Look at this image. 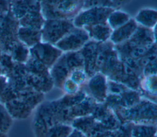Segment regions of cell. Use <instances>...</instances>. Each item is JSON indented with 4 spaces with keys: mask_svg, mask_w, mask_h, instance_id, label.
Listing matches in <instances>:
<instances>
[{
    "mask_svg": "<svg viewBox=\"0 0 157 137\" xmlns=\"http://www.w3.org/2000/svg\"><path fill=\"white\" fill-rule=\"evenodd\" d=\"M42 15L46 20H69L83 7V1H43Z\"/></svg>",
    "mask_w": 157,
    "mask_h": 137,
    "instance_id": "cell-2",
    "label": "cell"
},
{
    "mask_svg": "<svg viewBox=\"0 0 157 137\" xmlns=\"http://www.w3.org/2000/svg\"><path fill=\"white\" fill-rule=\"evenodd\" d=\"M31 53L33 59L48 67L55 64L61 56L62 51L53 45L39 42L33 46Z\"/></svg>",
    "mask_w": 157,
    "mask_h": 137,
    "instance_id": "cell-6",
    "label": "cell"
},
{
    "mask_svg": "<svg viewBox=\"0 0 157 137\" xmlns=\"http://www.w3.org/2000/svg\"><path fill=\"white\" fill-rule=\"evenodd\" d=\"M90 137H114L113 131L102 130L95 133Z\"/></svg>",
    "mask_w": 157,
    "mask_h": 137,
    "instance_id": "cell-22",
    "label": "cell"
},
{
    "mask_svg": "<svg viewBox=\"0 0 157 137\" xmlns=\"http://www.w3.org/2000/svg\"><path fill=\"white\" fill-rule=\"evenodd\" d=\"M19 35L26 45L33 46L39 43L41 39V31L28 28L20 29Z\"/></svg>",
    "mask_w": 157,
    "mask_h": 137,
    "instance_id": "cell-14",
    "label": "cell"
},
{
    "mask_svg": "<svg viewBox=\"0 0 157 137\" xmlns=\"http://www.w3.org/2000/svg\"><path fill=\"white\" fill-rule=\"evenodd\" d=\"M89 39L88 34L84 29L74 28L59 40L55 46L61 51H75L82 48Z\"/></svg>",
    "mask_w": 157,
    "mask_h": 137,
    "instance_id": "cell-5",
    "label": "cell"
},
{
    "mask_svg": "<svg viewBox=\"0 0 157 137\" xmlns=\"http://www.w3.org/2000/svg\"><path fill=\"white\" fill-rule=\"evenodd\" d=\"M96 122V121L91 115H90L74 118L72 121L71 125L72 128L82 132L86 136H87L93 129Z\"/></svg>",
    "mask_w": 157,
    "mask_h": 137,
    "instance_id": "cell-12",
    "label": "cell"
},
{
    "mask_svg": "<svg viewBox=\"0 0 157 137\" xmlns=\"http://www.w3.org/2000/svg\"><path fill=\"white\" fill-rule=\"evenodd\" d=\"M130 20L129 16L121 11L113 10L109 16L107 23L112 30H115L126 23Z\"/></svg>",
    "mask_w": 157,
    "mask_h": 137,
    "instance_id": "cell-15",
    "label": "cell"
},
{
    "mask_svg": "<svg viewBox=\"0 0 157 137\" xmlns=\"http://www.w3.org/2000/svg\"><path fill=\"white\" fill-rule=\"evenodd\" d=\"M155 137H156V136H155Z\"/></svg>",
    "mask_w": 157,
    "mask_h": 137,
    "instance_id": "cell-25",
    "label": "cell"
},
{
    "mask_svg": "<svg viewBox=\"0 0 157 137\" xmlns=\"http://www.w3.org/2000/svg\"><path fill=\"white\" fill-rule=\"evenodd\" d=\"M97 102L91 97H86L80 103L74 106L70 109L72 117H80L87 116L91 114Z\"/></svg>",
    "mask_w": 157,
    "mask_h": 137,
    "instance_id": "cell-11",
    "label": "cell"
},
{
    "mask_svg": "<svg viewBox=\"0 0 157 137\" xmlns=\"http://www.w3.org/2000/svg\"><path fill=\"white\" fill-rule=\"evenodd\" d=\"M144 87H145V90L147 92H148V94H151L152 95L154 94L156 95V75L148 76L147 79L144 81Z\"/></svg>",
    "mask_w": 157,
    "mask_h": 137,
    "instance_id": "cell-20",
    "label": "cell"
},
{
    "mask_svg": "<svg viewBox=\"0 0 157 137\" xmlns=\"http://www.w3.org/2000/svg\"><path fill=\"white\" fill-rule=\"evenodd\" d=\"M13 118L8 113L4 104L0 102V132L6 134L10 128Z\"/></svg>",
    "mask_w": 157,
    "mask_h": 137,
    "instance_id": "cell-18",
    "label": "cell"
},
{
    "mask_svg": "<svg viewBox=\"0 0 157 137\" xmlns=\"http://www.w3.org/2000/svg\"><path fill=\"white\" fill-rule=\"evenodd\" d=\"M88 89L93 98L98 103H104L107 95V81L104 75L95 73L90 80Z\"/></svg>",
    "mask_w": 157,
    "mask_h": 137,
    "instance_id": "cell-7",
    "label": "cell"
},
{
    "mask_svg": "<svg viewBox=\"0 0 157 137\" xmlns=\"http://www.w3.org/2000/svg\"><path fill=\"white\" fill-rule=\"evenodd\" d=\"M114 9L103 7H93L86 9L77 15L73 20V24L78 28H83L107 22L109 15Z\"/></svg>",
    "mask_w": 157,
    "mask_h": 137,
    "instance_id": "cell-4",
    "label": "cell"
},
{
    "mask_svg": "<svg viewBox=\"0 0 157 137\" xmlns=\"http://www.w3.org/2000/svg\"><path fill=\"white\" fill-rule=\"evenodd\" d=\"M0 137H7V135L5 133L0 132Z\"/></svg>",
    "mask_w": 157,
    "mask_h": 137,
    "instance_id": "cell-24",
    "label": "cell"
},
{
    "mask_svg": "<svg viewBox=\"0 0 157 137\" xmlns=\"http://www.w3.org/2000/svg\"><path fill=\"white\" fill-rule=\"evenodd\" d=\"M120 123L153 125L156 120V105L153 102L140 100L135 105L113 111Z\"/></svg>",
    "mask_w": 157,
    "mask_h": 137,
    "instance_id": "cell-1",
    "label": "cell"
},
{
    "mask_svg": "<svg viewBox=\"0 0 157 137\" xmlns=\"http://www.w3.org/2000/svg\"><path fill=\"white\" fill-rule=\"evenodd\" d=\"M62 87L67 94H73L79 91V86L74 83L68 78L64 81Z\"/></svg>",
    "mask_w": 157,
    "mask_h": 137,
    "instance_id": "cell-21",
    "label": "cell"
},
{
    "mask_svg": "<svg viewBox=\"0 0 157 137\" xmlns=\"http://www.w3.org/2000/svg\"><path fill=\"white\" fill-rule=\"evenodd\" d=\"M138 25L134 20L130 19L126 23L113 30L110 39L113 43L120 44L129 39L136 30Z\"/></svg>",
    "mask_w": 157,
    "mask_h": 137,
    "instance_id": "cell-9",
    "label": "cell"
},
{
    "mask_svg": "<svg viewBox=\"0 0 157 137\" xmlns=\"http://www.w3.org/2000/svg\"><path fill=\"white\" fill-rule=\"evenodd\" d=\"M67 137H86L85 134H83L82 132L73 128L71 133Z\"/></svg>",
    "mask_w": 157,
    "mask_h": 137,
    "instance_id": "cell-23",
    "label": "cell"
},
{
    "mask_svg": "<svg viewBox=\"0 0 157 137\" xmlns=\"http://www.w3.org/2000/svg\"><path fill=\"white\" fill-rule=\"evenodd\" d=\"M4 105L11 117L15 119L27 118L33 109L26 102L19 98L10 100Z\"/></svg>",
    "mask_w": 157,
    "mask_h": 137,
    "instance_id": "cell-8",
    "label": "cell"
},
{
    "mask_svg": "<svg viewBox=\"0 0 157 137\" xmlns=\"http://www.w3.org/2000/svg\"><path fill=\"white\" fill-rule=\"evenodd\" d=\"M156 128L153 125L133 124L131 137H155Z\"/></svg>",
    "mask_w": 157,
    "mask_h": 137,
    "instance_id": "cell-16",
    "label": "cell"
},
{
    "mask_svg": "<svg viewBox=\"0 0 157 137\" xmlns=\"http://www.w3.org/2000/svg\"><path fill=\"white\" fill-rule=\"evenodd\" d=\"M136 22L145 28H152L156 25V11L153 9H142L136 17Z\"/></svg>",
    "mask_w": 157,
    "mask_h": 137,
    "instance_id": "cell-13",
    "label": "cell"
},
{
    "mask_svg": "<svg viewBox=\"0 0 157 137\" xmlns=\"http://www.w3.org/2000/svg\"><path fill=\"white\" fill-rule=\"evenodd\" d=\"M75 26L69 20H45L41 29V39L44 43L55 45Z\"/></svg>",
    "mask_w": 157,
    "mask_h": 137,
    "instance_id": "cell-3",
    "label": "cell"
},
{
    "mask_svg": "<svg viewBox=\"0 0 157 137\" xmlns=\"http://www.w3.org/2000/svg\"><path fill=\"white\" fill-rule=\"evenodd\" d=\"M88 34L89 38L97 42H105L111 35L112 29L107 24V22L90 26L83 27Z\"/></svg>",
    "mask_w": 157,
    "mask_h": 137,
    "instance_id": "cell-10",
    "label": "cell"
},
{
    "mask_svg": "<svg viewBox=\"0 0 157 137\" xmlns=\"http://www.w3.org/2000/svg\"><path fill=\"white\" fill-rule=\"evenodd\" d=\"M72 129L71 125L58 124L50 128L42 137H67Z\"/></svg>",
    "mask_w": 157,
    "mask_h": 137,
    "instance_id": "cell-17",
    "label": "cell"
},
{
    "mask_svg": "<svg viewBox=\"0 0 157 137\" xmlns=\"http://www.w3.org/2000/svg\"><path fill=\"white\" fill-rule=\"evenodd\" d=\"M86 78V73H85L84 69L82 68H75L71 71L69 75V78L74 83L80 86L83 84Z\"/></svg>",
    "mask_w": 157,
    "mask_h": 137,
    "instance_id": "cell-19",
    "label": "cell"
}]
</instances>
